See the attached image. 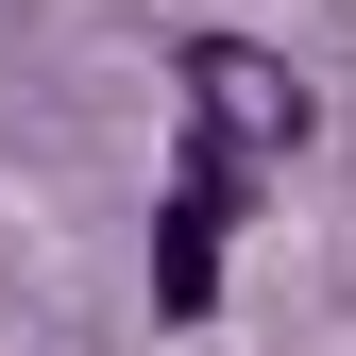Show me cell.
<instances>
[{
	"label": "cell",
	"instance_id": "1",
	"mask_svg": "<svg viewBox=\"0 0 356 356\" xmlns=\"http://www.w3.org/2000/svg\"><path fill=\"white\" fill-rule=\"evenodd\" d=\"M187 119H204V136H187V187H170L153 289H170V305L204 323V289H220V220H238V170L305 136V85H289L272 51H238V34H204V51H187Z\"/></svg>",
	"mask_w": 356,
	"mask_h": 356
}]
</instances>
